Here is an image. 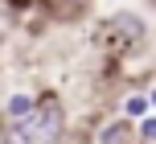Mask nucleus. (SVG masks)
<instances>
[{"mask_svg":"<svg viewBox=\"0 0 156 144\" xmlns=\"http://www.w3.org/2000/svg\"><path fill=\"white\" fill-rule=\"evenodd\" d=\"M152 107H148V95H144V91H136V95H127L123 99V120H144V115H148Z\"/></svg>","mask_w":156,"mask_h":144,"instance_id":"6","label":"nucleus"},{"mask_svg":"<svg viewBox=\"0 0 156 144\" xmlns=\"http://www.w3.org/2000/svg\"><path fill=\"white\" fill-rule=\"evenodd\" d=\"M136 140L140 144H156V111H148L144 120H136Z\"/></svg>","mask_w":156,"mask_h":144,"instance_id":"7","label":"nucleus"},{"mask_svg":"<svg viewBox=\"0 0 156 144\" xmlns=\"http://www.w3.org/2000/svg\"><path fill=\"white\" fill-rule=\"evenodd\" d=\"M0 115H4V124H25V120H33V95H29V91H12Z\"/></svg>","mask_w":156,"mask_h":144,"instance_id":"5","label":"nucleus"},{"mask_svg":"<svg viewBox=\"0 0 156 144\" xmlns=\"http://www.w3.org/2000/svg\"><path fill=\"white\" fill-rule=\"evenodd\" d=\"M144 95H148V107L156 111V87H148V91H144Z\"/></svg>","mask_w":156,"mask_h":144,"instance_id":"8","label":"nucleus"},{"mask_svg":"<svg viewBox=\"0 0 156 144\" xmlns=\"http://www.w3.org/2000/svg\"><path fill=\"white\" fill-rule=\"evenodd\" d=\"M33 132H37V144H62V136H66V103H62L58 91L33 95Z\"/></svg>","mask_w":156,"mask_h":144,"instance_id":"1","label":"nucleus"},{"mask_svg":"<svg viewBox=\"0 0 156 144\" xmlns=\"http://www.w3.org/2000/svg\"><path fill=\"white\" fill-rule=\"evenodd\" d=\"M103 41H107V49H115V54H136V49H144V41H148V25H144L140 13H115L107 16V25H103Z\"/></svg>","mask_w":156,"mask_h":144,"instance_id":"2","label":"nucleus"},{"mask_svg":"<svg viewBox=\"0 0 156 144\" xmlns=\"http://www.w3.org/2000/svg\"><path fill=\"white\" fill-rule=\"evenodd\" d=\"M33 8L54 25H82L90 16L94 0H33Z\"/></svg>","mask_w":156,"mask_h":144,"instance_id":"3","label":"nucleus"},{"mask_svg":"<svg viewBox=\"0 0 156 144\" xmlns=\"http://www.w3.org/2000/svg\"><path fill=\"white\" fill-rule=\"evenodd\" d=\"M94 144H136V124L123 120V115H115V120H107L94 132Z\"/></svg>","mask_w":156,"mask_h":144,"instance_id":"4","label":"nucleus"}]
</instances>
